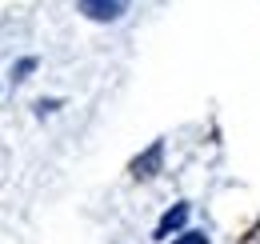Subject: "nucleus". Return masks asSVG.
I'll list each match as a JSON object with an SVG mask.
<instances>
[{"label":"nucleus","instance_id":"1","mask_svg":"<svg viewBox=\"0 0 260 244\" xmlns=\"http://www.w3.org/2000/svg\"><path fill=\"white\" fill-rule=\"evenodd\" d=\"M80 16L92 20V24H116L124 12H128V0H76Z\"/></svg>","mask_w":260,"mask_h":244},{"label":"nucleus","instance_id":"2","mask_svg":"<svg viewBox=\"0 0 260 244\" xmlns=\"http://www.w3.org/2000/svg\"><path fill=\"white\" fill-rule=\"evenodd\" d=\"M188 216H192V204H184V200H180V204H172V208H168V212L156 220L152 236H156V240H172V236H176V232L188 224Z\"/></svg>","mask_w":260,"mask_h":244},{"label":"nucleus","instance_id":"3","mask_svg":"<svg viewBox=\"0 0 260 244\" xmlns=\"http://www.w3.org/2000/svg\"><path fill=\"white\" fill-rule=\"evenodd\" d=\"M160 164H164V140H152L144 152L132 160V176H136V180H152V176L160 172Z\"/></svg>","mask_w":260,"mask_h":244},{"label":"nucleus","instance_id":"4","mask_svg":"<svg viewBox=\"0 0 260 244\" xmlns=\"http://www.w3.org/2000/svg\"><path fill=\"white\" fill-rule=\"evenodd\" d=\"M172 244H212V240H208L204 232H176V240H172Z\"/></svg>","mask_w":260,"mask_h":244},{"label":"nucleus","instance_id":"5","mask_svg":"<svg viewBox=\"0 0 260 244\" xmlns=\"http://www.w3.org/2000/svg\"><path fill=\"white\" fill-rule=\"evenodd\" d=\"M36 68V56H24V60L16 64V80H28V72Z\"/></svg>","mask_w":260,"mask_h":244},{"label":"nucleus","instance_id":"6","mask_svg":"<svg viewBox=\"0 0 260 244\" xmlns=\"http://www.w3.org/2000/svg\"><path fill=\"white\" fill-rule=\"evenodd\" d=\"M56 108H60V100H36V116H48Z\"/></svg>","mask_w":260,"mask_h":244}]
</instances>
